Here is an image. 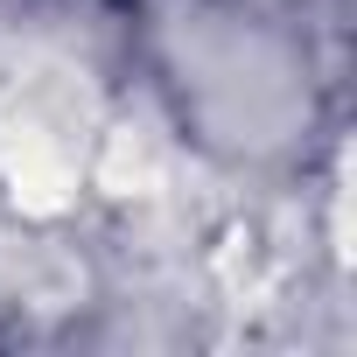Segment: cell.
Returning a JSON list of instances; mask_svg holds the SVG:
<instances>
[{"mask_svg": "<svg viewBox=\"0 0 357 357\" xmlns=\"http://www.w3.org/2000/svg\"><path fill=\"white\" fill-rule=\"evenodd\" d=\"M0 168H8L22 211H43V218H50V211L70 204V154H63V140L50 133L43 112H22V119L0 126Z\"/></svg>", "mask_w": 357, "mask_h": 357, "instance_id": "cell-1", "label": "cell"}]
</instances>
